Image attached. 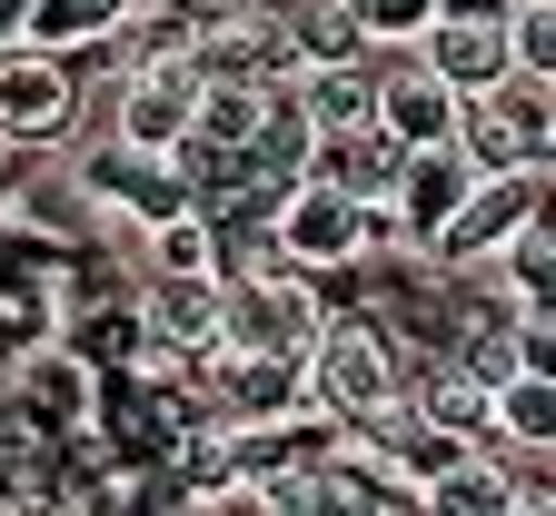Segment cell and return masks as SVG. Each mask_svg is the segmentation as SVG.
Masks as SVG:
<instances>
[{"mask_svg": "<svg viewBox=\"0 0 556 516\" xmlns=\"http://www.w3.org/2000/svg\"><path fill=\"white\" fill-rule=\"evenodd\" d=\"M189 90H199V70H189V50L179 60H129L119 80L100 90V119H110V139L119 150H179L189 139Z\"/></svg>", "mask_w": 556, "mask_h": 516, "instance_id": "277c9868", "label": "cell"}, {"mask_svg": "<svg viewBox=\"0 0 556 516\" xmlns=\"http://www.w3.org/2000/svg\"><path fill=\"white\" fill-rule=\"evenodd\" d=\"M328 318V288L308 268H268V278H229V299H219V348L239 357H308Z\"/></svg>", "mask_w": 556, "mask_h": 516, "instance_id": "3957f363", "label": "cell"}, {"mask_svg": "<svg viewBox=\"0 0 556 516\" xmlns=\"http://www.w3.org/2000/svg\"><path fill=\"white\" fill-rule=\"evenodd\" d=\"M348 11H358V30H368V40H407L417 21L438 11V0H348Z\"/></svg>", "mask_w": 556, "mask_h": 516, "instance_id": "ac0fdd59", "label": "cell"}, {"mask_svg": "<svg viewBox=\"0 0 556 516\" xmlns=\"http://www.w3.org/2000/svg\"><path fill=\"white\" fill-rule=\"evenodd\" d=\"M11 407H21L30 437H80L100 417V367L70 348V338H30L11 357Z\"/></svg>", "mask_w": 556, "mask_h": 516, "instance_id": "8992f818", "label": "cell"}, {"mask_svg": "<svg viewBox=\"0 0 556 516\" xmlns=\"http://www.w3.org/2000/svg\"><path fill=\"white\" fill-rule=\"evenodd\" d=\"M219 299H229L219 268H150L139 299H129V328L179 348V357H199V348H219Z\"/></svg>", "mask_w": 556, "mask_h": 516, "instance_id": "9c48e42d", "label": "cell"}, {"mask_svg": "<svg viewBox=\"0 0 556 516\" xmlns=\"http://www.w3.org/2000/svg\"><path fill=\"white\" fill-rule=\"evenodd\" d=\"M407 50L428 60L457 100H467V90H486L497 70H517V60H507V30H497V21H477V11H428V21L407 30Z\"/></svg>", "mask_w": 556, "mask_h": 516, "instance_id": "7c38bea8", "label": "cell"}, {"mask_svg": "<svg viewBox=\"0 0 556 516\" xmlns=\"http://www.w3.org/2000/svg\"><path fill=\"white\" fill-rule=\"evenodd\" d=\"M70 119H80V90H70L60 50L0 40V139H21V150H40V139H60Z\"/></svg>", "mask_w": 556, "mask_h": 516, "instance_id": "ba28073f", "label": "cell"}, {"mask_svg": "<svg viewBox=\"0 0 556 516\" xmlns=\"http://www.w3.org/2000/svg\"><path fill=\"white\" fill-rule=\"evenodd\" d=\"M289 90H299V110H308L318 139H328V129H358V119H368V50H358V60H299Z\"/></svg>", "mask_w": 556, "mask_h": 516, "instance_id": "5bb4252c", "label": "cell"}, {"mask_svg": "<svg viewBox=\"0 0 556 516\" xmlns=\"http://www.w3.org/2000/svg\"><path fill=\"white\" fill-rule=\"evenodd\" d=\"M477 189V169L457 160V139H438V150H407V169H397V199H388V218H397V239L428 259V239L457 218V199Z\"/></svg>", "mask_w": 556, "mask_h": 516, "instance_id": "8fae6325", "label": "cell"}, {"mask_svg": "<svg viewBox=\"0 0 556 516\" xmlns=\"http://www.w3.org/2000/svg\"><path fill=\"white\" fill-rule=\"evenodd\" d=\"M368 119L397 139V150H438V139L457 129V90H447L407 40H378V50H368Z\"/></svg>", "mask_w": 556, "mask_h": 516, "instance_id": "5b68a950", "label": "cell"}, {"mask_svg": "<svg viewBox=\"0 0 556 516\" xmlns=\"http://www.w3.org/2000/svg\"><path fill=\"white\" fill-rule=\"evenodd\" d=\"M397 169H407V150H397L378 119L328 129L318 150H308V179H328L338 199H358V209H388V199H397Z\"/></svg>", "mask_w": 556, "mask_h": 516, "instance_id": "4fadbf2b", "label": "cell"}, {"mask_svg": "<svg viewBox=\"0 0 556 516\" xmlns=\"http://www.w3.org/2000/svg\"><path fill=\"white\" fill-rule=\"evenodd\" d=\"M110 21H119V0H21V40L30 50H100L110 40Z\"/></svg>", "mask_w": 556, "mask_h": 516, "instance_id": "9a60e30c", "label": "cell"}, {"mask_svg": "<svg viewBox=\"0 0 556 516\" xmlns=\"http://www.w3.org/2000/svg\"><path fill=\"white\" fill-rule=\"evenodd\" d=\"M497 30H507L517 70H546L556 80V0H517V11H497Z\"/></svg>", "mask_w": 556, "mask_h": 516, "instance_id": "e0dca14e", "label": "cell"}, {"mask_svg": "<svg viewBox=\"0 0 556 516\" xmlns=\"http://www.w3.org/2000/svg\"><path fill=\"white\" fill-rule=\"evenodd\" d=\"M0 150H11V139H0Z\"/></svg>", "mask_w": 556, "mask_h": 516, "instance_id": "ffe728a7", "label": "cell"}, {"mask_svg": "<svg viewBox=\"0 0 556 516\" xmlns=\"http://www.w3.org/2000/svg\"><path fill=\"white\" fill-rule=\"evenodd\" d=\"M507 516H556V496H546V487H527V496H517Z\"/></svg>", "mask_w": 556, "mask_h": 516, "instance_id": "d6986e66", "label": "cell"}, {"mask_svg": "<svg viewBox=\"0 0 556 516\" xmlns=\"http://www.w3.org/2000/svg\"><path fill=\"white\" fill-rule=\"evenodd\" d=\"M546 209V169H497V179H477L467 199H457V218L428 239V259L438 268H486L497 259V239L517 229V218H536Z\"/></svg>", "mask_w": 556, "mask_h": 516, "instance_id": "52a82bcc", "label": "cell"}, {"mask_svg": "<svg viewBox=\"0 0 556 516\" xmlns=\"http://www.w3.org/2000/svg\"><path fill=\"white\" fill-rule=\"evenodd\" d=\"M249 129H258V80H208V70H199L189 139H199V150H249Z\"/></svg>", "mask_w": 556, "mask_h": 516, "instance_id": "2e32d148", "label": "cell"}, {"mask_svg": "<svg viewBox=\"0 0 556 516\" xmlns=\"http://www.w3.org/2000/svg\"><path fill=\"white\" fill-rule=\"evenodd\" d=\"M388 398H397V338L378 318H358V309H328L318 338H308V357H299V407L318 427H358Z\"/></svg>", "mask_w": 556, "mask_h": 516, "instance_id": "6da1fadb", "label": "cell"}, {"mask_svg": "<svg viewBox=\"0 0 556 516\" xmlns=\"http://www.w3.org/2000/svg\"><path fill=\"white\" fill-rule=\"evenodd\" d=\"M527 487H546V457H507V448H467L457 467H438L428 487H407L417 516H507Z\"/></svg>", "mask_w": 556, "mask_h": 516, "instance_id": "30bf717a", "label": "cell"}, {"mask_svg": "<svg viewBox=\"0 0 556 516\" xmlns=\"http://www.w3.org/2000/svg\"><path fill=\"white\" fill-rule=\"evenodd\" d=\"M268 239H278V259L308 268V278H348V268L378 259V249H407L388 209L338 199L328 179H289V189H278V199H268Z\"/></svg>", "mask_w": 556, "mask_h": 516, "instance_id": "7a4b0ae2", "label": "cell"}]
</instances>
